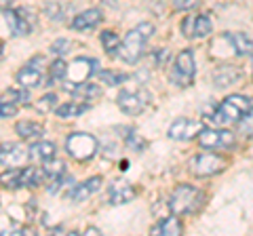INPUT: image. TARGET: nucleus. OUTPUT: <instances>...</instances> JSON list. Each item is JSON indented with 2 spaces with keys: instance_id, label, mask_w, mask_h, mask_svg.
Here are the masks:
<instances>
[{
  "instance_id": "nucleus-1",
  "label": "nucleus",
  "mask_w": 253,
  "mask_h": 236,
  "mask_svg": "<svg viewBox=\"0 0 253 236\" xmlns=\"http://www.w3.org/2000/svg\"><path fill=\"white\" fill-rule=\"evenodd\" d=\"M154 34V26L152 23H139L137 28H133L129 34L125 36V40H121V46H118V55L125 64H137L139 57L144 55L146 42L148 38Z\"/></svg>"
},
{
  "instance_id": "nucleus-2",
  "label": "nucleus",
  "mask_w": 253,
  "mask_h": 236,
  "mask_svg": "<svg viewBox=\"0 0 253 236\" xmlns=\"http://www.w3.org/2000/svg\"><path fill=\"white\" fill-rule=\"evenodd\" d=\"M251 108V99L245 95H230L226 97L221 104L213 110V114L209 116L211 124L215 127H230V124L239 122V118Z\"/></svg>"
},
{
  "instance_id": "nucleus-3",
  "label": "nucleus",
  "mask_w": 253,
  "mask_h": 236,
  "mask_svg": "<svg viewBox=\"0 0 253 236\" xmlns=\"http://www.w3.org/2000/svg\"><path fill=\"white\" fill-rule=\"evenodd\" d=\"M203 204V192L196 190L194 186H188V184H181L173 190L171 198H169V209L173 215H188V213H194Z\"/></svg>"
},
{
  "instance_id": "nucleus-4",
  "label": "nucleus",
  "mask_w": 253,
  "mask_h": 236,
  "mask_svg": "<svg viewBox=\"0 0 253 236\" xmlns=\"http://www.w3.org/2000/svg\"><path fill=\"white\" fill-rule=\"evenodd\" d=\"M194 74H196V61H194V51L192 49H184L171 68V82L175 86H190L194 82Z\"/></svg>"
},
{
  "instance_id": "nucleus-5",
  "label": "nucleus",
  "mask_w": 253,
  "mask_h": 236,
  "mask_svg": "<svg viewBox=\"0 0 253 236\" xmlns=\"http://www.w3.org/2000/svg\"><path fill=\"white\" fill-rule=\"evenodd\" d=\"M97 139L89 133H72L68 139H66V150L68 154L72 156L74 160L78 162H84V160H91L95 154H97Z\"/></svg>"
},
{
  "instance_id": "nucleus-6",
  "label": "nucleus",
  "mask_w": 253,
  "mask_h": 236,
  "mask_svg": "<svg viewBox=\"0 0 253 236\" xmlns=\"http://www.w3.org/2000/svg\"><path fill=\"white\" fill-rule=\"evenodd\" d=\"M226 164H228V160L215 152L199 154L196 158L190 160V173L196 177H211V175H217V173L224 171Z\"/></svg>"
},
{
  "instance_id": "nucleus-7",
  "label": "nucleus",
  "mask_w": 253,
  "mask_h": 236,
  "mask_svg": "<svg viewBox=\"0 0 253 236\" xmlns=\"http://www.w3.org/2000/svg\"><path fill=\"white\" fill-rule=\"evenodd\" d=\"M6 26H9L11 34L13 36H28L32 30H34V23H36V17L32 15V11L23 9V6H19V9H6Z\"/></svg>"
},
{
  "instance_id": "nucleus-8",
  "label": "nucleus",
  "mask_w": 253,
  "mask_h": 236,
  "mask_svg": "<svg viewBox=\"0 0 253 236\" xmlns=\"http://www.w3.org/2000/svg\"><path fill=\"white\" fill-rule=\"evenodd\" d=\"M199 146L207 148V150H219V148H232L234 146V133L228 129H203L199 135Z\"/></svg>"
},
{
  "instance_id": "nucleus-9",
  "label": "nucleus",
  "mask_w": 253,
  "mask_h": 236,
  "mask_svg": "<svg viewBox=\"0 0 253 236\" xmlns=\"http://www.w3.org/2000/svg\"><path fill=\"white\" fill-rule=\"evenodd\" d=\"M116 101H118V108H121L125 114L137 116V114H141V112H144V110L148 108V104H150V95H148L144 89L123 91L121 95H118Z\"/></svg>"
},
{
  "instance_id": "nucleus-10",
  "label": "nucleus",
  "mask_w": 253,
  "mask_h": 236,
  "mask_svg": "<svg viewBox=\"0 0 253 236\" xmlns=\"http://www.w3.org/2000/svg\"><path fill=\"white\" fill-rule=\"evenodd\" d=\"M42 55H36V57H32L26 66H23L19 72H17V82L19 86H26V89H34L42 82Z\"/></svg>"
},
{
  "instance_id": "nucleus-11",
  "label": "nucleus",
  "mask_w": 253,
  "mask_h": 236,
  "mask_svg": "<svg viewBox=\"0 0 253 236\" xmlns=\"http://www.w3.org/2000/svg\"><path fill=\"white\" fill-rule=\"evenodd\" d=\"M181 32L186 38H205L213 32V23L207 15H188L181 21Z\"/></svg>"
},
{
  "instance_id": "nucleus-12",
  "label": "nucleus",
  "mask_w": 253,
  "mask_h": 236,
  "mask_svg": "<svg viewBox=\"0 0 253 236\" xmlns=\"http://www.w3.org/2000/svg\"><path fill=\"white\" fill-rule=\"evenodd\" d=\"M203 131L201 120H192V118H177L175 122L169 127V137L177 141H188L194 139Z\"/></svg>"
},
{
  "instance_id": "nucleus-13",
  "label": "nucleus",
  "mask_w": 253,
  "mask_h": 236,
  "mask_svg": "<svg viewBox=\"0 0 253 236\" xmlns=\"http://www.w3.org/2000/svg\"><path fill=\"white\" fill-rule=\"evenodd\" d=\"M95 70H97V59L78 57L68 66V76L66 78L70 82H84L95 74Z\"/></svg>"
},
{
  "instance_id": "nucleus-14",
  "label": "nucleus",
  "mask_w": 253,
  "mask_h": 236,
  "mask_svg": "<svg viewBox=\"0 0 253 236\" xmlns=\"http://www.w3.org/2000/svg\"><path fill=\"white\" fill-rule=\"evenodd\" d=\"M28 160H30V152L21 144L0 146V164H4V167H23Z\"/></svg>"
},
{
  "instance_id": "nucleus-15",
  "label": "nucleus",
  "mask_w": 253,
  "mask_h": 236,
  "mask_svg": "<svg viewBox=\"0 0 253 236\" xmlns=\"http://www.w3.org/2000/svg\"><path fill=\"white\" fill-rule=\"evenodd\" d=\"M63 89H66L68 93H72V95L78 99V101H93V99H97L101 97V86H97L95 82H68V84H63Z\"/></svg>"
},
{
  "instance_id": "nucleus-16",
  "label": "nucleus",
  "mask_w": 253,
  "mask_h": 236,
  "mask_svg": "<svg viewBox=\"0 0 253 236\" xmlns=\"http://www.w3.org/2000/svg\"><path fill=\"white\" fill-rule=\"evenodd\" d=\"M137 190L133 188L131 184L123 182V179H118V182H114L112 186H110L108 190V202L110 204H125V202H131L133 198H135Z\"/></svg>"
},
{
  "instance_id": "nucleus-17",
  "label": "nucleus",
  "mask_w": 253,
  "mask_h": 236,
  "mask_svg": "<svg viewBox=\"0 0 253 236\" xmlns=\"http://www.w3.org/2000/svg\"><path fill=\"white\" fill-rule=\"evenodd\" d=\"M101 19H104V15H101L99 9H86L72 19V30H76V32H91L93 28L99 26Z\"/></svg>"
},
{
  "instance_id": "nucleus-18",
  "label": "nucleus",
  "mask_w": 253,
  "mask_h": 236,
  "mask_svg": "<svg viewBox=\"0 0 253 236\" xmlns=\"http://www.w3.org/2000/svg\"><path fill=\"white\" fill-rule=\"evenodd\" d=\"M99 188H101V177L95 175V177H91V179H86V182L74 186L72 190H70L68 198L72 200V202H83V200H86V198H91L95 192H99Z\"/></svg>"
},
{
  "instance_id": "nucleus-19",
  "label": "nucleus",
  "mask_w": 253,
  "mask_h": 236,
  "mask_svg": "<svg viewBox=\"0 0 253 236\" xmlns=\"http://www.w3.org/2000/svg\"><path fill=\"white\" fill-rule=\"evenodd\" d=\"M30 158L32 160H38V162H46V160H51L55 158V144H51V141H36L34 146L30 148Z\"/></svg>"
},
{
  "instance_id": "nucleus-20",
  "label": "nucleus",
  "mask_w": 253,
  "mask_h": 236,
  "mask_svg": "<svg viewBox=\"0 0 253 236\" xmlns=\"http://www.w3.org/2000/svg\"><path fill=\"white\" fill-rule=\"evenodd\" d=\"M15 131H17V135L21 139H38V137H42L44 127L41 122H34V120H19L15 124Z\"/></svg>"
},
{
  "instance_id": "nucleus-21",
  "label": "nucleus",
  "mask_w": 253,
  "mask_h": 236,
  "mask_svg": "<svg viewBox=\"0 0 253 236\" xmlns=\"http://www.w3.org/2000/svg\"><path fill=\"white\" fill-rule=\"evenodd\" d=\"M91 108V104H86V101H68V104H61L55 112H57L59 118H76V116H81L84 114L86 110Z\"/></svg>"
},
{
  "instance_id": "nucleus-22",
  "label": "nucleus",
  "mask_w": 253,
  "mask_h": 236,
  "mask_svg": "<svg viewBox=\"0 0 253 236\" xmlns=\"http://www.w3.org/2000/svg\"><path fill=\"white\" fill-rule=\"evenodd\" d=\"M44 179H46V175H44L42 167H26V169H21V188L23 186L36 188V186H41Z\"/></svg>"
},
{
  "instance_id": "nucleus-23",
  "label": "nucleus",
  "mask_w": 253,
  "mask_h": 236,
  "mask_svg": "<svg viewBox=\"0 0 253 236\" xmlns=\"http://www.w3.org/2000/svg\"><path fill=\"white\" fill-rule=\"evenodd\" d=\"M181 230H184V226H181V222H179L177 215H175V217H165V219H161V222H158L152 228V234L161 232L165 236H177V234H181Z\"/></svg>"
},
{
  "instance_id": "nucleus-24",
  "label": "nucleus",
  "mask_w": 253,
  "mask_h": 236,
  "mask_svg": "<svg viewBox=\"0 0 253 236\" xmlns=\"http://www.w3.org/2000/svg\"><path fill=\"white\" fill-rule=\"evenodd\" d=\"M230 42L234 46V53L236 55H247V53H253V42L249 36H245L243 32H230Z\"/></svg>"
},
{
  "instance_id": "nucleus-25",
  "label": "nucleus",
  "mask_w": 253,
  "mask_h": 236,
  "mask_svg": "<svg viewBox=\"0 0 253 236\" xmlns=\"http://www.w3.org/2000/svg\"><path fill=\"white\" fill-rule=\"evenodd\" d=\"M66 76H68V64L63 59H55L53 64L49 66V78H46V84H59L66 80Z\"/></svg>"
},
{
  "instance_id": "nucleus-26",
  "label": "nucleus",
  "mask_w": 253,
  "mask_h": 236,
  "mask_svg": "<svg viewBox=\"0 0 253 236\" xmlns=\"http://www.w3.org/2000/svg\"><path fill=\"white\" fill-rule=\"evenodd\" d=\"M239 76H241V72L236 68H232V66H221L217 72H215V82H217V86L234 84L236 80H239Z\"/></svg>"
},
{
  "instance_id": "nucleus-27",
  "label": "nucleus",
  "mask_w": 253,
  "mask_h": 236,
  "mask_svg": "<svg viewBox=\"0 0 253 236\" xmlns=\"http://www.w3.org/2000/svg\"><path fill=\"white\" fill-rule=\"evenodd\" d=\"M0 186L21 188V167H9V171L0 173Z\"/></svg>"
},
{
  "instance_id": "nucleus-28",
  "label": "nucleus",
  "mask_w": 253,
  "mask_h": 236,
  "mask_svg": "<svg viewBox=\"0 0 253 236\" xmlns=\"http://www.w3.org/2000/svg\"><path fill=\"white\" fill-rule=\"evenodd\" d=\"M101 44H104L108 55H116L118 46H121V38H118V34L112 32V30H106V32H101Z\"/></svg>"
},
{
  "instance_id": "nucleus-29",
  "label": "nucleus",
  "mask_w": 253,
  "mask_h": 236,
  "mask_svg": "<svg viewBox=\"0 0 253 236\" xmlns=\"http://www.w3.org/2000/svg\"><path fill=\"white\" fill-rule=\"evenodd\" d=\"M44 164V175L46 177H51V179H57V177H61L63 173H66V162L63 160H57V158H51V160H46V162H42Z\"/></svg>"
},
{
  "instance_id": "nucleus-30",
  "label": "nucleus",
  "mask_w": 253,
  "mask_h": 236,
  "mask_svg": "<svg viewBox=\"0 0 253 236\" xmlns=\"http://www.w3.org/2000/svg\"><path fill=\"white\" fill-rule=\"evenodd\" d=\"M99 80L110 84V86H116V84H123V82L129 80V76L123 74V72H114V70H110V72H99Z\"/></svg>"
},
{
  "instance_id": "nucleus-31",
  "label": "nucleus",
  "mask_w": 253,
  "mask_h": 236,
  "mask_svg": "<svg viewBox=\"0 0 253 236\" xmlns=\"http://www.w3.org/2000/svg\"><path fill=\"white\" fill-rule=\"evenodd\" d=\"M4 97L9 99L11 104H15V106H21V104H28V101H30V95H28L26 86H21V89H9Z\"/></svg>"
},
{
  "instance_id": "nucleus-32",
  "label": "nucleus",
  "mask_w": 253,
  "mask_h": 236,
  "mask_svg": "<svg viewBox=\"0 0 253 236\" xmlns=\"http://www.w3.org/2000/svg\"><path fill=\"white\" fill-rule=\"evenodd\" d=\"M239 129L245 135L253 137V108H249L241 118H239Z\"/></svg>"
},
{
  "instance_id": "nucleus-33",
  "label": "nucleus",
  "mask_w": 253,
  "mask_h": 236,
  "mask_svg": "<svg viewBox=\"0 0 253 236\" xmlns=\"http://www.w3.org/2000/svg\"><path fill=\"white\" fill-rule=\"evenodd\" d=\"M126 146H129L131 148V150H135V152H141V150H144V148H146V141L144 139H141L139 135H137V133L135 131H133V129H129V131H126Z\"/></svg>"
},
{
  "instance_id": "nucleus-34",
  "label": "nucleus",
  "mask_w": 253,
  "mask_h": 236,
  "mask_svg": "<svg viewBox=\"0 0 253 236\" xmlns=\"http://www.w3.org/2000/svg\"><path fill=\"white\" fill-rule=\"evenodd\" d=\"M57 104V95H53V93H46L44 97H41V101L36 104V110L38 112H49L51 108H55Z\"/></svg>"
},
{
  "instance_id": "nucleus-35",
  "label": "nucleus",
  "mask_w": 253,
  "mask_h": 236,
  "mask_svg": "<svg viewBox=\"0 0 253 236\" xmlns=\"http://www.w3.org/2000/svg\"><path fill=\"white\" fill-rule=\"evenodd\" d=\"M17 112V106L11 104L6 97H0V118H9Z\"/></svg>"
},
{
  "instance_id": "nucleus-36",
  "label": "nucleus",
  "mask_w": 253,
  "mask_h": 236,
  "mask_svg": "<svg viewBox=\"0 0 253 236\" xmlns=\"http://www.w3.org/2000/svg\"><path fill=\"white\" fill-rule=\"evenodd\" d=\"M70 46H72V42L70 40H66V38H61V40H55L53 44H51V53L53 55H66L68 51H70Z\"/></svg>"
},
{
  "instance_id": "nucleus-37",
  "label": "nucleus",
  "mask_w": 253,
  "mask_h": 236,
  "mask_svg": "<svg viewBox=\"0 0 253 236\" xmlns=\"http://www.w3.org/2000/svg\"><path fill=\"white\" fill-rule=\"evenodd\" d=\"M196 4H199V0H173V6H175L177 11H188Z\"/></svg>"
},
{
  "instance_id": "nucleus-38",
  "label": "nucleus",
  "mask_w": 253,
  "mask_h": 236,
  "mask_svg": "<svg viewBox=\"0 0 253 236\" xmlns=\"http://www.w3.org/2000/svg\"><path fill=\"white\" fill-rule=\"evenodd\" d=\"M167 59H169V51H167V49L154 53V66H161V64H165Z\"/></svg>"
},
{
  "instance_id": "nucleus-39",
  "label": "nucleus",
  "mask_w": 253,
  "mask_h": 236,
  "mask_svg": "<svg viewBox=\"0 0 253 236\" xmlns=\"http://www.w3.org/2000/svg\"><path fill=\"white\" fill-rule=\"evenodd\" d=\"M86 234H99V230H95V228H89V230H86Z\"/></svg>"
},
{
  "instance_id": "nucleus-40",
  "label": "nucleus",
  "mask_w": 253,
  "mask_h": 236,
  "mask_svg": "<svg viewBox=\"0 0 253 236\" xmlns=\"http://www.w3.org/2000/svg\"><path fill=\"white\" fill-rule=\"evenodd\" d=\"M0 51H2V40H0Z\"/></svg>"
},
{
  "instance_id": "nucleus-41",
  "label": "nucleus",
  "mask_w": 253,
  "mask_h": 236,
  "mask_svg": "<svg viewBox=\"0 0 253 236\" xmlns=\"http://www.w3.org/2000/svg\"><path fill=\"white\" fill-rule=\"evenodd\" d=\"M106 2H110V0H106Z\"/></svg>"
}]
</instances>
